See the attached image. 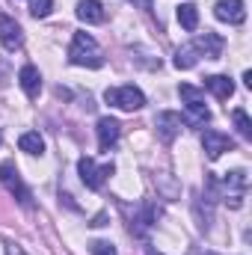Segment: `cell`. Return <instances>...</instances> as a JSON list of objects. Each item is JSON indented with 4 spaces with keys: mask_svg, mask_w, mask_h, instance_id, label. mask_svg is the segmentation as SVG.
<instances>
[{
    "mask_svg": "<svg viewBox=\"0 0 252 255\" xmlns=\"http://www.w3.org/2000/svg\"><path fill=\"white\" fill-rule=\"evenodd\" d=\"M68 63L83 65V68H101L104 65V51L89 33H74L68 45Z\"/></svg>",
    "mask_w": 252,
    "mask_h": 255,
    "instance_id": "cell-1",
    "label": "cell"
},
{
    "mask_svg": "<svg viewBox=\"0 0 252 255\" xmlns=\"http://www.w3.org/2000/svg\"><path fill=\"white\" fill-rule=\"evenodd\" d=\"M77 172H80V181L89 187V190H101L104 187V181L116 172V166L113 163H95L92 157H80L77 160Z\"/></svg>",
    "mask_w": 252,
    "mask_h": 255,
    "instance_id": "cell-5",
    "label": "cell"
},
{
    "mask_svg": "<svg viewBox=\"0 0 252 255\" xmlns=\"http://www.w3.org/2000/svg\"><path fill=\"white\" fill-rule=\"evenodd\" d=\"M187 255H217V253H211V250H199V247H196V250H190Z\"/></svg>",
    "mask_w": 252,
    "mask_h": 255,
    "instance_id": "cell-23",
    "label": "cell"
},
{
    "mask_svg": "<svg viewBox=\"0 0 252 255\" xmlns=\"http://www.w3.org/2000/svg\"><path fill=\"white\" fill-rule=\"evenodd\" d=\"M202 148L211 160H217L223 151H232L235 148V139L229 133H220V130H205L202 133Z\"/></svg>",
    "mask_w": 252,
    "mask_h": 255,
    "instance_id": "cell-9",
    "label": "cell"
},
{
    "mask_svg": "<svg viewBox=\"0 0 252 255\" xmlns=\"http://www.w3.org/2000/svg\"><path fill=\"white\" fill-rule=\"evenodd\" d=\"M190 45L196 48L199 57H205V60H220L226 42H223V36H217V33H205V36H196Z\"/></svg>",
    "mask_w": 252,
    "mask_h": 255,
    "instance_id": "cell-11",
    "label": "cell"
},
{
    "mask_svg": "<svg viewBox=\"0 0 252 255\" xmlns=\"http://www.w3.org/2000/svg\"><path fill=\"white\" fill-rule=\"evenodd\" d=\"M104 101L113 104V107H119V110H125V113H133V110H142L145 95L136 86H110L104 92Z\"/></svg>",
    "mask_w": 252,
    "mask_h": 255,
    "instance_id": "cell-6",
    "label": "cell"
},
{
    "mask_svg": "<svg viewBox=\"0 0 252 255\" xmlns=\"http://www.w3.org/2000/svg\"><path fill=\"white\" fill-rule=\"evenodd\" d=\"M145 255H163V253H157V250H151V247H148V250H145Z\"/></svg>",
    "mask_w": 252,
    "mask_h": 255,
    "instance_id": "cell-25",
    "label": "cell"
},
{
    "mask_svg": "<svg viewBox=\"0 0 252 255\" xmlns=\"http://www.w3.org/2000/svg\"><path fill=\"white\" fill-rule=\"evenodd\" d=\"M130 3H139V6H142L145 12H151V0H130Z\"/></svg>",
    "mask_w": 252,
    "mask_h": 255,
    "instance_id": "cell-24",
    "label": "cell"
},
{
    "mask_svg": "<svg viewBox=\"0 0 252 255\" xmlns=\"http://www.w3.org/2000/svg\"><path fill=\"white\" fill-rule=\"evenodd\" d=\"M205 89H211L214 98H220V101H229V98L235 95V83H232V77H226V74H211V77H205Z\"/></svg>",
    "mask_w": 252,
    "mask_h": 255,
    "instance_id": "cell-15",
    "label": "cell"
},
{
    "mask_svg": "<svg viewBox=\"0 0 252 255\" xmlns=\"http://www.w3.org/2000/svg\"><path fill=\"white\" fill-rule=\"evenodd\" d=\"M196 63H199V54H196V48H193V45H181V48L175 51V60H172L175 68L187 71V68H193Z\"/></svg>",
    "mask_w": 252,
    "mask_h": 255,
    "instance_id": "cell-17",
    "label": "cell"
},
{
    "mask_svg": "<svg viewBox=\"0 0 252 255\" xmlns=\"http://www.w3.org/2000/svg\"><path fill=\"white\" fill-rule=\"evenodd\" d=\"M0 184L9 190V196H15L24 208H30V205H33V193H30V187L21 181L18 166H15L12 160H3V163H0Z\"/></svg>",
    "mask_w": 252,
    "mask_h": 255,
    "instance_id": "cell-4",
    "label": "cell"
},
{
    "mask_svg": "<svg viewBox=\"0 0 252 255\" xmlns=\"http://www.w3.org/2000/svg\"><path fill=\"white\" fill-rule=\"evenodd\" d=\"M98 148L101 151H110L116 142H119V133H122V125H119V119H113V116H104V119H98Z\"/></svg>",
    "mask_w": 252,
    "mask_h": 255,
    "instance_id": "cell-12",
    "label": "cell"
},
{
    "mask_svg": "<svg viewBox=\"0 0 252 255\" xmlns=\"http://www.w3.org/2000/svg\"><path fill=\"white\" fill-rule=\"evenodd\" d=\"M89 253L92 255H119L110 241H95V244H89Z\"/></svg>",
    "mask_w": 252,
    "mask_h": 255,
    "instance_id": "cell-21",
    "label": "cell"
},
{
    "mask_svg": "<svg viewBox=\"0 0 252 255\" xmlns=\"http://www.w3.org/2000/svg\"><path fill=\"white\" fill-rule=\"evenodd\" d=\"M214 15H217V21H226V24L238 27V24L247 21V6H244V0H217Z\"/></svg>",
    "mask_w": 252,
    "mask_h": 255,
    "instance_id": "cell-10",
    "label": "cell"
},
{
    "mask_svg": "<svg viewBox=\"0 0 252 255\" xmlns=\"http://www.w3.org/2000/svg\"><path fill=\"white\" fill-rule=\"evenodd\" d=\"M0 45L6 51H18L24 45V30L15 18H9L6 12H0Z\"/></svg>",
    "mask_w": 252,
    "mask_h": 255,
    "instance_id": "cell-7",
    "label": "cell"
},
{
    "mask_svg": "<svg viewBox=\"0 0 252 255\" xmlns=\"http://www.w3.org/2000/svg\"><path fill=\"white\" fill-rule=\"evenodd\" d=\"M154 128H157V136L169 145V142H175V136L181 133V128H184V119L178 116V113H172V110H163V113H157V119H154Z\"/></svg>",
    "mask_w": 252,
    "mask_h": 255,
    "instance_id": "cell-8",
    "label": "cell"
},
{
    "mask_svg": "<svg viewBox=\"0 0 252 255\" xmlns=\"http://www.w3.org/2000/svg\"><path fill=\"white\" fill-rule=\"evenodd\" d=\"M178 24H181L187 33H193V30L199 27V9H196L193 3H181V6H178Z\"/></svg>",
    "mask_w": 252,
    "mask_h": 255,
    "instance_id": "cell-18",
    "label": "cell"
},
{
    "mask_svg": "<svg viewBox=\"0 0 252 255\" xmlns=\"http://www.w3.org/2000/svg\"><path fill=\"white\" fill-rule=\"evenodd\" d=\"M18 83H21L27 98H39V92H42V71L36 65H24L18 71Z\"/></svg>",
    "mask_w": 252,
    "mask_h": 255,
    "instance_id": "cell-13",
    "label": "cell"
},
{
    "mask_svg": "<svg viewBox=\"0 0 252 255\" xmlns=\"http://www.w3.org/2000/svg\"><path fill=\"white\" fill-rule=\"evenodd\" d=\"M127 214V229H130V235H136V238H145L151 229H154V223L160 220V208L157 205H151V202H139L136 208H133V214L122 208Z\"/></svg>",
    "mask_w": 252,
    "mask_h": 255,
    "instance_id": "cell-2",
    "label": "cell"
},
{
    "mask_svg": "<svg viewBox=\"0 0 252 255\" xmlns=\"http://www.w3.org/2000/svg\"><path fill=\"white\" fill-rule=\"evenodd\" d=\"M0 142H3V133H0Z\"/></svg>",
    "mask_w": 252,
    "mask_h": 255,
    "instance_id": "cell-26",
    "label": "cell"
},
{
    "mask_svg": "<svg viewBox=\"0 0 252 255\" xmlns=\"http://www.w3.org/2000/svg\"><path fill=\"white\" fill-rule=\"evenodd\" d=\"M89 226H92V229H101V226H107V214L101 211V214H98V217H95V220H92Z\"/></svg>",
    "mask_w": 252,
    "mask_h": 255,
    "instance_id": "cell-22",
    "label": "cell"
},
{
    "mask_svg": "<svg viewBox=\"0 0 252 255\" xmlns=\"http://www.w3.org/2000/svg\"><path fill=\"white\" fill-rule=\"evenodd\" d=\"M18 148L27 151V154H42V151H45V139H42L36 130H27V133L18 136Z\"/></svg>",
    "mask_w": 252,
    "mask_h": 255,
    "instance_id": "cell-16",
    "label": "cell"
},
{
    "mask_svg": "<svg viewBox=\"0 0 252 255\" xmlns=\"http://www.w3.org/2000/svg\"><path fill=\"white\" fill-rule=\"evenodd\" d=\"M54 9V0H30V15L33 18H48Z\"/></svg>",
    "mask_w": 252,
    "mask_h": 255,
    "instance_id": "cell-20",
    "label": "cell"
},
{
    "mask_svg": "<svg viewBox=\"0 0 252 255\" xmlns=\"http://www.w3.org/2000/svg\"><path fill=\"white\" fill-rule=\"evenodd\" d=\"M178 92H181V98L187 101V122L190 128H202L211 122V110L205 107V95L196 89V86H190V83H181L178 86Z\"/></svg>",
    "mask_w": 252,
    "mask_h": 255,
    "instance_id": "cell-3",
    "label": "cell"
},
{
    "mask_svg": "<svg viewBox=\"0 0 252 255\" xmlns=\"http://www.w3.org/2000/svg\"><path fill=\"white\" fill-rule=\"evenodd\" d=\"M74 12H77V18H80L83 24H104V18H107L101 0H80Z\"/></svg>",
    "mask_w": 252,
    "mask_h": 255,
    "instance_id": "cell-14",
    "label": "cell"
},
{
    "mask_svg": "<svg viewBox=\"0 0 252 255\" xmlns=\"http://www.w3.org/2000/svg\"><path fill=\"white\" fill-rule=\"evenodd\" d=\"M232 122H235V128H238V133L241 136H247L250 139L252 136V122H250V116H247V110H232Z\"/></svg>",
    "mask_w": 252,
    "mask_h": 255,
    "instance_id": "cell-19",
    "label": "cell"
}]
</instances>
